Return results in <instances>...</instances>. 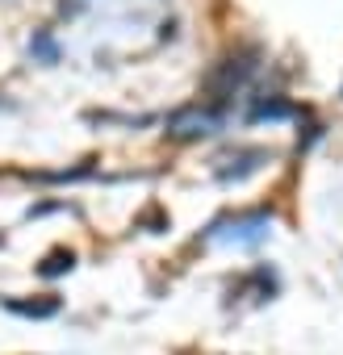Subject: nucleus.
<instances>
[{
    "label": "nucleus",
    "instance_id": "6",
    "mask_svg": "<svg viewBox=\"0 0 343 355\" xmlns=\"http://www.w3.org/2000/svg\"><path fill=\"white\" fill-rule=\"evenodd\" d=\"M264 117H289V105H285V101H272V105H256V109H251V121H264Z\"/></svg>",
    "mask_w": 343,
    "mask_h": 355
},
{
    "label": "nucleus",
    "instance_id": "5",
    "mask_svg": "<svg viewBox=\"0 0 343 355\" xmlns=\"http://www.w3.org/2000/svg\"><path fill=\"white\" fill-rule=\"evenodd\" d=\"M30 51H34L38 59H47V63H59V46L51 42V34H34V42H30Z\"/></svg>",
    "mask_w": 343,
    "mask_h": 355
},
{
    "label": "nucleus",
    "instance_id": "2",
    "mask_svg": "<svg viewBox=\"0 0 343 355\" xmlns=\"http://www.w3.org/2000/svg\"><path fill=\"white\" fill-rule=\"evenodd\" d=\"M256 71V51H247V55H226L210 76H206V88L210 92H222V96H231L247 76Z\"/></svg>",
    "mask_w": 343,
    "mask_h": 355
},
{
    "label": "nucleus",
    "instance_id": "3",
    "mask_svg": "<svg viewBox=\"0 0 343 355\" xmlns=\"http://www.w3.org/2000/svg\"><path fill=\"white\" fill-rule=\"evenodd\" d=\"M13 313H26V318H51L59 313V297H47V301H5Z\"/></svg>",
    "mask_w": 343,
    "mask_h": 355
},
{
    "label": "nucleus",
    "instance_id": "4",
    "mask_svg": "<svg viewBox=\"0 0 343 355\" xmlns=\"http://www.w3.org/2000/svg\"><path fill=\"white\" fill-rule=\"evenodd\" d=\"M72 268H76V255H72V251H51L38 272H42L47 280H55V276H63V272H72Z\"/></svg>",
    "mask_w": 343,
    "mask_h": 355
},
{
    "label": "nucleus",
    "instance_id": "1",
    "mask_svg": "<svg viewBox=\"0 0 343 355\" xmlns=\"http://www.w3.org/2000/svg\"><path fill=\"white\" fill-rule=\"evenodd\" d=\"M222 130V117L206 105H185L167 117V138H176V142H189V138H210Z\"/></svg>",
    "mask_w": 343,
    "mask_h": 355
}]
</instances>
